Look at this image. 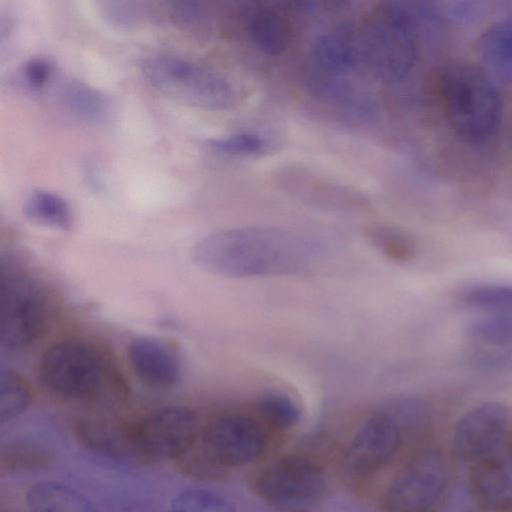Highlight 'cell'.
I'll use <instances>...</instances> for the list:
<instances>
[{
  "mask_svg": "<svg viewBox=\"0 0 512 512\" xmlns=\"http://www.w3.org/2000/svg\"><path fill=\"white\" fill-rule=\"evenodd\" d=\"M211 150L233 157H254L267 152V140L253 132H235L207 141Z\"/></svg>",
  "mask_w": 512,
  "mask_h": 512,
  "instance_id": "83f0119b",
  "label": "cell"
},
{
  "mask_svg": "<svg viewBox=\"0 0 512 512\" xmlns=\"http://www.w3.org/2000/svg\"><path fill=\"white\" fill-rule=\"evenodd\" d=\"M359 35L361 58L382 81H400L414 67L418 55L416 29L402 6L385 3L373 9Z\"/></svg>",
  "mask_w": 512,
  "mask_h": 512,
  "instance_id": "277c9868",
  "label": "cell"
},
{
  "mask_svg": "<svg viewBox=\"0 0 512 512\" xmlns=\"http://www.w3.org/2000/svg\"><path fill=\"white\" fill-rule=\"evenodd\" d=\"M107 357L89 342L70 339L55 343L39 364L42 384L54 394L95 401L116 393L118 377Z\"/></svg>",
  "mask_w": 512,
  "mask_h": 512,
  "instance_id": "3957f363",
  "label": "cell"
},
{
  "mask_svg": "<svg viewBox=\"0 0 512 512\" xmlns=\"http://www.w3.org/2000/svg\"><path fill=\"white\" fill-rule=\"evenodd\" d=\"M253 489L276 512H313L326 495L327 481L318 459L295 452L264 466L254 477Z\"/></svg>",
  "mask_w": 512,
  "mask_h": 512,
  "instance_id": "8992f818",
  "label": "cell"
},
{
  "mask_svg": "<svg viewBox=\"0 0 512 512\" xmlns=\"http://www.w3.org/2000/svg\"><path fill=\"white\" fill-rule=\"evenodd\" d=\"M167 16L180 30L191 35L207 31L209 10L205 3L194 0H174L165 3Z\"/></svg>",
  "mask_w": 512,
  "mask_h": 512,
  "instance_id": "4316f807",
  "label": "cell"
},
{
  "mask_svg": "<svg viewBox=\"0 0 512 512\" xmlns=\"http://www.w3.org/2000/svg\"><path fill=\"white\" fill-rule=\"evenodd\" d=\"M198 446L220 469L255 462L265 452L267 435L255 419L238 413L215 417L200 431Z\"/></svg>",
  "mask_w": 512,
  "mask_h": 512,
  "instance_id": "30bf717a",
  "label": "cell"
},
{
  "mask_svg": "<svg viewBox=\"0 0 512 512\" xmlns=\"http://www.w3.org/2000/svg\"><path fill=\"white\" fill-rule=\"evenodd\" d=\"M127 358L137 378L160 390L175 387L182 378V360L166 342L151 336H138L129 343Z\"/></svg>",
  "mask_w": 512,
  "mask_h": 512,
  "instance_id": "5bb4252c",
  "label": "cell"
},
{
  "mask_svg": "<svg viewBox=\"0 0 512 512\" xmlns=\"http://www.w3.org/2000/svg\"><path fill=\"white\" fill-rule=\"evenodd\" d=\"M171 512H236L226 499L203 489H186L170 505Z\"/></svg>",
  "mask_w": 512,
  "mask_h": 512,
  "instance_id": "f1b7e54d",
  "label": "cell"
},
{
  "mask_svg": "<svg viewBox=\"0 0 512 512\" xmlns=\"http://www.w3.org/2000/svg\"><path fill=\"white\" fill-rule=\"evenodd\" d=\"M257 410L262 419L277 429H290L296 426L302 417L298 404L287 394L269 391L257 401Z\"/></svg>",
  "mask_w": 512,
  "mask_h": 512,
  "instance_id": "cb8c5ba5",
  "label": "cell"
},
{
  "mask_svg": "<svg viewBox=\"0 0 512 512\" xmlns=\"http://www.w3.org/2000/svg\"><path fill=\"white\" fill-rule=\"evenodd\" d=\"M142 464L177 460L198 439L197 415L184 406H167L127 424Z\"/></svg>",
  "mask_w": 512,
  "mask_h": 512,
  "instance_id": "9c48e42d",
  "label": "cell"
},
{
  "mask_svg": "<svg viewBox=\"0 0 512 512\" xmlns=\"http://www.w3.org/2000/svg\"><path fill=\"white\" fill-rule=\"evenodd\" d=\"M402 427L387 412L367 419L355 432L341 459V473L350 484L361 483L379 473L398 453Z\"/></svg>",
  "mask_w": 512,
  "mask_h": 512,
  "instance_id": "8fae6325",
  "label": "cell"
},
{
  "mask_svg": "<svg viewBox=\"0 0 512 512\" xmlns=\"http://www.w3.org/2000/svg\"><path fill=\"white\" fill-rule=\"evenodd\" d=\"M26 503L31 512H97L85 496L51 481L31 486L26 494Z\"/></svg>",
  "mask_w": 512,
  "mask_h": 512,
  "instance_id": "ffe728a7",
  "label": "cell"
},
{
  "mask_svg": "<svg viewBox=\"0 0 512 512\" xmlns=\"http://www.w3.org/2000/svg\"><path fill=\"white\" fill-rule=\"evenodd\" d=\"M23 210L32 221L48 227L69 230L73 217L69 204L58 194L33 190L24 200Z\"/></svg>",
  "mask_w": 512,
  "mask_h": 512,
  "instance_id": "44dd1931",
  "label": "cell"
},
{
  "mask_svg": "<svg viewBox=\"0 0 512 512\" xmlns=\"http://www.w3.org/2000/svg\"><path fill=\"white\" fill-rule=\"evenodd\" d=\"M315 63L330 75L349 71L361 58L360 35L350 22H341L320 35L313 47Z\"/></svg>",
  "mask_w": 512,
  "mask_h": 512,
  "instance_id": "2e32d148",
  "label": "cell"
},
{
  "mask_svg": "<svg viewBox=\"0 0 512 512\" xmlns=\"http://www.w3.org/2000/svg\"><path fill=\"white\" fill-rule=\"evenodd\" d=\"M47 316V297L41 285L29 275L2 267L1 345L11 350L28 346L43 331Z\"/></svg>",
  "mask_w": 512,
  "mask_h": 512,
  "instance_id": "ba28073f",
  "label": "cell"
},
{
  "mask_svg": "<svg viewBox=\"0 0 512 512\" xmlns=\"http://www.w3.org/2000/svg\"><path fill=\"white\" fill-rule=\"evenodd\" d=\"M478 53L493 76L512 83V20H503L487 28L478 41Z\"/></svg>",
  "mask_w": 512,
  "mask_h": 512,
  "instance_id": "d6986e66",
  "label": "cell"
},
{
  "mask_svg": "<svg viewBox=\"0 0 512 512\" xmlns=\"http://www.w3.org/2000/svg\"><path fill=\"white\" fill-rule=\"evenodd\" d=\"M59 99L73 117L89 125H106L113 117L110 97L83 81L71 79L64 82L59 90Z\"/></svg>",
  "mask_w": 512,
  "mask_h": 512,
  "instance_id": "e0dca14e",
  "label": "cell"
},
{
  "mask_svg": "<svg viewBox=\"0 0 512 512\" xmlns=\"http://www.w3.org/2000/svg\"><path fill=\"white\" fill-rule=\"evenodd\" d=\"M247 30L253 44L265 55L281 54L291 41V26L288 20L272 8L254 9L248 18Z\"/></svg>",
  "mask_w": 512,
  "mask_h": 512,
  "instance_id": "ac0fdd59",
  "label": "cell"
},
{
  "mask_svg": "<svg viewBox=\"0 0 512 512\" xmlns=\"http://www.w3.org/2000/svg\"><path fill=\"white\" fill-rule=\"evenodd\" d=\"M460 299L489 315L512 316V284H472L462 289Z\"/></svg>",
  "mask_w": 512,
  "mask_h": 512,
  "instance_id": "7402d4cb",
  "label": "cell"
},
{
  "mask_svg": "<svg viewBox=\"0 0 512 512\" xmlns=\"http://www.w3.org/2000/svg\"><path fill=\"white\" fill-rule=\"evenodd\" d=\"M53 73L52 63L43 57L27 60L21 69V79L32 90L42 89Z\"/></svg>",
  "mask_w": 512,
  "mask_h": 512,
  "instance_id": "1f68e13d",
  "label": "cell"
},
{
  "mask_svg": "<svg viewBox=\"0 0 512 512\" xmlns=\"http://www.w3.org/2000/svg\"><path fill=\"white\" fill-rule=\"evenodd\" d=\"M438 89L446 118L461 138L481 142L498 129L502 101L483 71L467 63H449L438 74Z\"/></svg>",
  "mask_w": 512,
  "mask_h": 512,
  "instance_id": "7a4b0ae2",
  "label": "cell"
},
{
  "mask_svg": "<svg viewBox=\"0 0 512 512\" xmlns=\"http://www.w3.org/2000/svg\"><path fill=\"white\" fill-rule=\"evenodd\" d=\"M74 430L81 445L93 454L121 465L142 464L127 425L82 418Z\"/></svg>",
  "mask_w": 512,
  "mask_h": 512,
  "instance_id": "9a60e30c",
  "label": "cell"
},
{
  "mask_svg": "<svg viewBox=\"0 0 512 512\" xmlns=\"http://www.w3.org/2000/svg\"><path fill=\"white\" fill-rule=\"evenodd\" d=\"M467 483L478 512H512V437L468 466Z\"/></svg>",
  "mask_w": 512,
  "mask_h": 512,
  "instance_id": "4fadbf2b",
  "label": "cell"
},
{
  "mask_svg": "<svg viewBox=\"0 0 512 512\" xmlns=\"http://www.w3.org/2000/svg\"><path fill=\"white\" fill-rule=\"evenodd\" d=\"M466 335L481 347L512 351V316L488 315L469 322Z\"/></svg>",
  "mask_w": 512,
  "mask_h": 512,
  "instance_id": "603a6c76",
  "label": "cell"
},
{
  "mask_svg": "<svg viewBox=\"0 0 512 512\" xmlns=\"http://www.w3.org/2000/svg\"><path fill=\"white\" fill-rule=\"evenodd\" d=\"M447 455L434 447L413 454L387 483L382 512H442L452 489Z\"/></svg>",
  "mask_w": 512,
  "mask_h": 512,
  "instance_id": "5b68a950",
  "label": "cell"
},
{
  "mask_svg": "<svg viewBox=\"0 0 512 512\" xmlns=\"http://www.w3.org/2000/svg\"><path fill=\"white\" fill-rule=\"evenodd\" d=\"M114 512H157L153 508L143 505H129L118 508Z\"/></svg>",
  "mask_w": 512,
  "mask_h": 512,
  "instance_id": "d6a6232c",
  "label": "cell"
},
{
  "mask_svg": "<svg viewBox=\"0 0 512 512\" xmlns=\"http://www.w3.org/2000/svg\"><path fill=\"white\" fill-rule=\"evenodd\" d=\"M371 241L387 257L407 260L413 254V245L402 233L386 227H378L371 232Z\"/></svg>",
  "mask_w": 512,
  "mask_h": 512,
  "instance_id": "f546056e",
  "label": "cell"
},
{
  "mask_svg": "<svg viewBox=\"0 0 512 512\" xmlns=\"http://www.w3.org/2000/svg\"><path fill=\"white\" fill-rule=\"evenodd\" d=\"M320 253V245L305 235L264 227L218 231L192 248L193 261L200 268L231 278L300 273Z\"/></svg>",
  "mask_w": 512,
  "mask_h": 512,
  "instance_id": "6da1fadb",
  "label": "cell"
},
{
  "mask_svg": "<svg viewBox=\"0 0 512 512\" xmlns=\"http://www.w3.org/2000/svg\"><path fill=\"white\" fill-rule=\"evenodd\" d=\"M102 11L109 22L125 28L137 26L150 16V9L139 2H104Z\"/></svg>",
  "mask_w": 512,
  "mask_h": 512,
  "instance_id": "4dcf8cb0",
  "label": "cell"
},
{
  "mask_svg": "<svg viewBox=\"0 0 512 512\" xmlns=\"http://www.w3.org/2000/svg\"><path fill=\"white\" fill-rule=\"evenodd\" d=\"M31 394L23 378L11 369L0 373V422L4 424L21 415L29 406Z\"/></svg>",
  "mask_w": 512,
  "mask_h": 512,
  "instance_id": "d4e9b609",
  "label": "cell"
},
{
  "mask_svg": "<svg viewBox=\"0 0 512 512\" xmlns=\"http://www.w3.org/2000/svg\"><path fill=\"white\" fill-rule=\"evenodd\" d=\"M50 461L51 456L43 448L28 442H14L2 449L0 467L2 472H22L46 466Z\"/></svg>",
  "mask_w": 512,
  "mask_h": 512,
  "instance_id": "484cf974",
  "label": "cell"
},
{
  "mask_svg": "<svg viewBox=\"0 0 512 512\" xmlns=\"http://www.w3.org/2000/svg\"><path fill=\"white\" fill-rule=\"evenodd\" d=\"M508 410L499 402L478 404L464 413L452 437L454 455L467 466L490 455L510 438Z\"/></svg>",
  "mask_w": 512,
  "mask_h": 512,
  "instance_id": "7c38bea8",
  "label": "cell"
},
{
  "mask_svg": "<svg viewBox=\"0 0 512 512\" xmlns=\"http://www.w3.org/2000/svg\"><path fill=\"white\" fill-rule=\"evenodd\" d=\"M141 71L151 86L182 103L222 110L234 102L233 87L223 76L181 56L151 55L143 60Z\"/></svg>",
  "mask_w": 512,
  "mask_h": 512,
  "instance_id": "52a82bcc",
  "label": "cell"
}]
</instances>
